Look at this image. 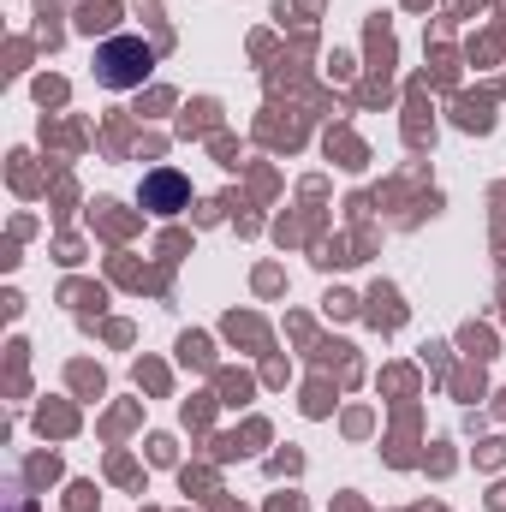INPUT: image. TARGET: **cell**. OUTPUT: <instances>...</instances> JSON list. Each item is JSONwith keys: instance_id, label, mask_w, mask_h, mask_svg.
Listing matches in <instances>:
<instances>
[{"instance_id": "obj_1", "label": "cell", "mask_w": 506, "mask_h": 512, "mask_svg": "<svg viewBox=\"0 0 506 512\" xmlns=\"http://www.w3.org/2000/svg\"><path fill=\"white\" fill-rule=\"evenodd\" d=\"M149 66H155V48L137 42V36H114V42L96 48V78H102L108 90H131V84H143Z\"/></svg>"}, {"instance_id": "obj_2", "label": "cell", "mask_w": 506, "mask_h": 512, "mask_svg": "<svg viewBox=\"0 0 506 512\" xmlns=\"http://www.w3.org/2000/svg\"><path fill=\"white\" fill-rule=\"evenodd\" d=\"M143 203H149L155 215L185 209V179H179V173H149V179H143Z\"/></svg>"}]
</instances>
